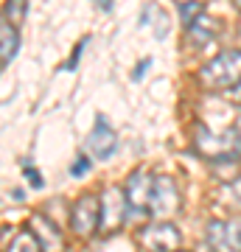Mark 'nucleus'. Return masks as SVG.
Segmentation results:
<instances>
[{
    "instance_id": "nucleus-1",
    "label": "nucleus",
    "mask_w": 241,
    "mask_h": 252,
    "mask_svg": "<svg viewBox=\"0 0 241 252\" xmlns=\"http://www.w3.org/2000/svg\"><path fill=\"white\" fill-rule=\"evenodd\" d=\"M194 152L202 154L205 160L224 162V160H236L241 157V135L239 129H224V132H207L205 126H197L194 135Z\"/></svg>"
},
{
    "instance_id": "nucleus-2",
    "label": "nucleus",
    "mask_w": 241,
    "mask_h": 252,
    "mask_svg": "<svg viewBox=\"0 0 241 252\" xmlns=\"http://www.w3.org/2000/svg\"><path fill=\"white\" fill-rule=\"evenodd\" d=\"M197 79L205 90H230L241 79V51H222L205 67H199Z\"/></svg>"
},
{
    "instance_id": "nucleus-3",
    "label": "nucleus",
    "mask_w": 241,
    "mask_h": 252,
    "mask_svg": "<svg viewBox=\"0 0 241 252\" xmlns=\"http://www.w3.org/2000/svg\"><path fill=\"white\" fill-rule=\"evenodd\" d=\"M126 193L118 185H107L99 193V233L112 235L126 221Z\"/></svg>"
},
{
    "instance_id": "nucleus-4",
    "label": "nucleus",
    "mask_w": 241,
    "mask_h": 252,
    "mask_svg": "<svg viewBox=\"0 0 241 252\" xmlns=\"http://www.w3.org/2000/svg\"><path fill=\"white\" fill-rule=\"evenodd\" d=\"M149 207H152L149 213H154L157 219H174L182 210V193H179L177 182L171 180V177H154Z\"/></svg>"
},
{
    "instance_id": "nucleus-5",
    "label": "nucleus",
    "mask_w": 241,
    "mask_h": 252,
    "mask_svg": "<svg viewBox=\"0 0 241 252\" xmlns=\"http://www.w3.org/2000/svg\"><path fill=\"white\" fill-rule=\"evenodd\" d=\"M138 244L146 252H177L179 250V233L169 219H160V221L143 227L140 233H138Z\"/></svg>"
},
{
    "instance_id": "nucleus-6",
    "label": "nucleus",
    "mask_w": 241,
    "mask_h": 252,
    "mask_svg": "<svg viewBox=\"0 0 241 252\" xmlns=\"http://www.w3.org/2000/svg\"><path fill=\"white\" fill-rule=\"evenodd\" d=\"M152 188H154L152 171L135 168V171L129 174V180H126V185H124V193H126V205L132 207V213H138V216H146V213H149Z\"/></svg>"
},
{
    "instance_id": "nucleus-7",
    "label": "nucleus",
    "mask_w": 241,
    "mask_h": 252,
    "mask_svg": "<svg viewBox=\"0 0 241 252\" xmlns=\"http://www.w3.org/2000/svg\"><path fill=\"white\" fill-rule=\"evenodd\" d=\"M70 227L81 238H90L99 230V193H81L76 199L70 210Z\"/></svg>"
},
{
    "instance_id": "nucleus-8",
    "label": "nucleus",
    "mask_w": 241,
    "mask_h": 252,
    "mask_svg": "<svg viewBox=\"0 0 241 252\" xmlns=\"http://www.w3.org/2000/svg\"><path fill=\"white\" fill-rule=\"evenodd\" d=\"M28 230H31V235L36 238V244H39L42 252H65L68 250V241H65V235L59 233L56 221L48 219L45 213H31V216H28Z\"/></svg>"
},
{
    "instance_id": "nucleus-9",
    "label": "nucleus",
    "mask_w": 241,
    "mask_h": 252,
    "mask_svg": "<svg viewBox=\"0 0 241 252\" xmlns=\"http://www.w3.org/2000/svg\"><path fill=\"white\" fill-rule=\"evenodd\" d=\"M205 241L210 252H241V221H210Z\"/></svg>"
},
{
    "instance_id": "nucleus-10",
    "label": "nucleus",
    "mask_w": 241,
    "mask_h": 252,
    "mask_svg": "<svg viewBox=\"0 0 241 252\" xmlns=\"http://www.w3.org/2000/svg\"><path fill=\"white\" fill-rule=\"evenodd\" d=\"M87 149L93 152V157H99V160H107V157L115 154L118 135H115V129L107 124L104 115L96 118V126H93V132H90V137H87Z\"/></svg>"
},
{
    "instance_id": "nucleus-11",
    "label": "nucleus",
    "mask_w": 241,
    "mask_h": 252,
    "mask_svg": "<svg viewBox=\"0 0 241 252\" xmlns=\"http://www.w3.org/2000/svg\"><path fill=\"white\" fill-rule=\"evenodd\" d=\"M216 28H219V23H216L213 17L199 14V17L185 28V36H188V42H191L194 48H205V45H210V42L216 39V34H219Z\"/></svg>"
},
{
    "instance_id": "nucleus-12",
    "label": "nucleus",
    "mask_w": 241,
    "mask_h": 252,
    "mask_svg": "<svg viewBox=\"0 0 241 252\" xmlns=\"http://www.w3.org/2000/svg\"><path fill=\"white\" fill-rule=\"evenodd\" d=\"M17 45H20V36H17V28L11 26L9 20L0 17V62L6 64L14 59L17 54Z\"/></svg>"
},
{
    "instance_id": "nucleus-13",
    "label": "nucleus",
    "mask_w": 241,
    "mask_h": 252,
    "mask_svg": "<svg viewBox=\"0 0 241 252\" xmlns=\"http://www.w3.org/2000/svg\"><path fill=\"white\" fill-rule=\"evenodd\" d=\"M140 26H152L157 39H166V34H169V17H166V14H163L154 3H149V6H146V14L140 17Z\"/></svg>"
},
{
    "instance_id": "nucleus-14",
    "label": "nucleus",
    "mask_w": 241,
    "mask_h": 252,
    "mask_svg": "<svg viewBox=\"0 0 241 252\" xmlns=\"http://www.w3.org/2000/svg\"><path fill=\"white\" fill-rule=\"evenodd\" d=\"M26 14H28V0H6L0 17L9 20L14 28H20V26H23V20H26Z\"/></svg>"
},
{
    "instance_id": "nucleus-15",
    "label": "nucleus",
    "mask_w": 241,
    "mask_h": 252,
    "mask_svg": "<svg viewBox=\"0 0 241 252\" xmlns=\"http://www.w3.org/2000/svg\"><path fill=\"white\" fill-rule=\"evenodd\" d=\"M6 252H42V250H39L36 238L31 235V230H28V233H17V235H14L11 244L6 247Z\"/></svg>"
},
{
    "instance_id": "nucleus-16",
    "label": "nucleus",
    "mask_w": 241,
    "mask_h": 252,
    "mask_svg": "<svg viewBox=\"0 0 241 252\" xmlns=\"http://www.w3.org/2000/svg\"><path fill=\"white\" fill-rule=\"evenodd\" d=\"M87 171H90V157L79 154V157L73 160V165H70V174H73V177H84Z\"/></svg>"
},
{
    "instance_id": "nucleus-17",
    "label": "nucleus",
    "mask_w": 241,
    "mask_h": 252,
    "mask_svg": "<svg viewBox=\"0 0 241 252\" xmlns=\"http://www.w3.org/2000/svg\"><path fill=\"white\" fill-rule=\"evenodd\" d=\"M23 174H26V180L31 182L34 188H42V177L36 174V168H34V165H26V168H23Z\"/></svg>"
},
{
    "instance_id": "nucleus-18",
    "label": "nucleus",
    "mask_w": 241,
    "mask_h": 252,
    "mask_svg": "<svg viewBox=\"0 0 241 252\" xmlns=\"http://www.w3.org/2000/svg\"><path fill=\"white\" fill-rule=\"evenodd\" d=\"M87 45V39H81L79 45L73 48V56L70 59H68V64H65V70H73V67H76V64H79V56H81V48Z\"/></svg>"
},
{
    "instance_id": "nucleus-19",
    "label": "nucleus",
    "mask_w": 241,
    "mask_h": 252,
    "mask_svg": "<svg viewBox=\"0 0 241 252\" xmlns=\"http://www.w3.org/2000/svg\"><path fill=\"white\" fill-rule=\"evenodd\" d=\"M227 95H230L233 104H239V107H241V79H239V84H233L230 90H227Z\"/></svg>"
},
{
    "instance_id": "nucleus-20",
    "label": "nucleus",
    "mask_w": 241,
    "mask_h": 252,
    "mask_svg": "<svg viewBox=\"0 0 241 252\" xmlns=\"http://www.w3.org/2000/svg\"><path fill=\"white\" fill-rule=\"evenodd\" d=\"M149 64H152V62H149V59H146V62H140V64H138V67H135V76H132V79H135V81H138V79H143V73L149 70Z\"/></svg>"
},
{
    "instance_id": "nucleus-21",
    "label": "nucleus",
    "mask_w": 241,
    "mask_h": 252,
    "mask_svg": "<svg viewBox=\"0 0 241 252\" xmlns=\"http://www.w3.org/2000/svg\"><path fill=\"white\" fill-rule=\"evenodd\" d=\"M233 193H236V199L241 202V177H239L236 182H233Z\"/></svg>"
},
{
    "instance_id": "nucleus-22",
    "label": "nucleus",
    "mask_w": 241,
    "mask_h": 252,
    "mask_svg": "<svg viewBox=\"0 0 241 252\" xmlns=\"http://www.w3.org/2000/svg\"><path fill=\"white\" fill-rule=\"evenodd\" d=\"M96 3H99L101 11H109V9H112V0H96Z\"/></svg>"
},
{
    "instance_id": "nucleus-23",
    "label": "nucleus",
    "mask_w": 241,
    "mask_h": 252,
    "mask_svg": "<svg viewBox=\"0 0 241 252\" xmlns=\"http://www.w3.org/2000/svg\"><path fill=\"white\" fill-rule=\"evenodd\" d=\"M233 6H236V9L241 11V0H233Z\"/></svg>"
},
{
    "instance_id": "nucleus-24",
    "label": "nucleus",
    "mask_w": 241,
    "mask_h": 252,
    "mask_svg": "<svg viewBox=\"0 0 241 252\" xmlns=\"http://www.w3.org/2000/svg\"><path fill=\"white\" fill-rule=\"evenodd\" d=\"M236 129H239V135H241V118H239V126H236Z\"/></svg>"
},
{
    "instance_id": "nucleus-25",
    "label": "nucleus",
    "mask_w": 241,
    "mask_h": 252,
    "mask_svg": "<svg viewBox=\"0 0 241 252\" xmlns=\"http://www.w3.org/2000/svg\"><path fill=\"white\" fill-rule=\"evenodd\" d=\"M0 64H3V62H0Z\"/></svg>"
},
{
    "instance_id": "nucleus-26",
    "label": "nucleus",
    "mask_w": 241,
    "mask_h": 252,
    "mask_svg": "<svg viewBox=\"0 0 241 252\" xmlns=\"http://www.w3.org/2000/svg\"><path fill=\"white\" fill-rule=\"evenodd\" d=\"M177 252H179V250H177Z\"/></svg>"
}]
</instances>
